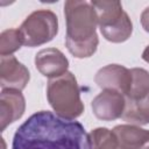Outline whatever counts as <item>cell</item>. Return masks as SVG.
<instances>
[{
	"instance_id": "cell-1",
	"label": "cell",
	"mask_w": 149,
	"mask_h": 149,
	"mask_svg": "<svg viewBox=\"0 0 149 149\" xmlns=\"http://www.w3.org/2000/svg\"><path fill=\"white\" fill-rule=\"evenodd\" d=\"M12 149H91V144L78 121L40 111L16 129Z\"/></svg>"
},
{
	"instance_id": "cell-2",
	"label": "cell",
	"mask_w": 149,
	"mask_h": 149,
	"mask_svg": "<svg viewBox=\"0 0 149 149\" xmlns=\"http://www.w3.org/2000/svg\"><path fill=\"white\" fill-rule=\"evenodd\" d=\"M66 20L65 44L68 50L77 58L92 56L98 47L95 28L98 16L91 2L71 0L64 3Z\"/></svg>"
},
{
	"instance_id": "cell-3",
	"label": "cell",
	"mask_w": 149,
	"mask_h": 149,
	"mask_svg": "<svg viewBox=\"0 0 149 149\" xmlns=\"http://www.w3.org/2000/svg\"><path fill=\"white\" fill-rule=\"evenodd\" d=\"M47 97L56 114L64 119L73 120L81 115L84 111L79 87L71 72L50 79L47 87Z\"/></svg>"
},
{
	"instance_id": "cell-4",
	"label": "cell",
	"mask_w": 149,
	"mask_h": 149,
	"mask_svg": "<svg viewBox=\"0 0 149 149\" xmlns=\"http://www.w3.org/2000/svg\"><path fill=\"white\" fill-rule=\"evenodd\" d=\"M19 30L24 45H41L51 41L57 35L58 19L51 10H36L23 21Z\"/></svg>"
},
{
	"instance_id": "cell-5",
	"label": "cell",
	"mask_w": 149,
	"mask_h": 149,
	"mask_svg": "<svg viewBox=\"0 0 149 149\" xmlns=\"http://www.w3.org/2000/svg\"><path fill=\"white\" fill-rule=\"evenodd\" d=\"M94 80L102 90H113L126 97L132 86V72L122 65L109 64L97 72Z\"/></svg>"
},
{
	"instance_id": "cell-6",
	"label": "cell",
	"mask_w": 149,
	"mask_h": 149,
	"mask_svg": "<svg viewBox=\"0 0 149 149\" xmlns=\"http://www.w3.org/2000/svg\"><path fill=\"white\" fill-rule=\"evenodd\" d=\"M125 108V95L113 90H102V92L92 100L93 114L104 121H111L122 116Z\"/></svg>"
},
{
	"instance_id": "cell-7",
	"label": "cell",
	"mask_w": 149,
	"mask_h": 149,
	"mask_svg": "<svg viewBox=\"0 0 149 149\" xmlns=\"http://www.w3.org/2000/svg\"><path fill=\"white\" fill-rule=\"evenodd\" d=\"M29 80L28 69L14 56H1L0 61V84L2 90L12 88L21 91Z\"/></svg>"
},
{
	"instance_id": "cell-8",
	"label": "cell",
	"mask_w": 149,
	"mask_h": 149,
	"mask_svg": "<svg viewBox=\"0 0 149 149\" xmlns=\"http://www.w3.org/2000/svg\"><path fill=\"white\" fill-rule=\"evenodd\" d=\"M35 65L43 76L52 79L68 72L69 61L58 49L47 48L36 54Z\"/></svg>"
},
{
	"instance_id": "cell-9",
	"label": "cell",
	"mask_w": 149,
	"mask_h": 149,
	"mask_svg": "<svg viewBox=\"0 0 149 149\" xmlns=\"http://www.w3.org/2000/svg\"><path fill=\"white\" fill-rule=\"evenodd\" d=\"M24 98L17 90L5 88L0 94V125L1 130L23 115Z\"/></svg>"
},
{
	"instance_id": "cell-10",
	"label": "cell",
	"mask_w": 149,
	"mask_h": 149,
	"mask_svg": "<svg viewBox=\"0 0 149 149\" xmlns=\"http://www.w3.org/2000/svg\"><path fill=\"white\" fill-rule=\"evenodd\" d=\"M112 132L121 149H142L149 141V130L135 125H119Z\"/></svg>"
},
{
	"instance_id": "cell-11",
	"label": "cell",
	"mask_w": 149,
	"mask_h": 149,
	"mask_svg": "<svg viewBox=\"0 0 149 149\" xmlns=\"http://www.w3.org/2000/svg\"><path fill=\"white\" fill-rule=\"evenodd\" d=\"M91 5L95 9L99 28H106L115 24L125 13L119 1H92Z\"/></svg>"
},
{
	"instance_id": "cell-12",
	"label": "cell",
	"mask_w": 149,
	"mask_h": 149,
	"mask_svg": "<svg viewBox=\"0 0 149 149\" xmlns=\"http://www.w3.org/2000/svg\"><path fill=\"white\" fill-rule=\"evenodd\" d=\"M122 118L135 125L149 123V94L137 101L126 99V108Z\"/></svg>"
},
{
	"instance_id": "cell-13",
	"label": "cell",
	"mask_w": 149,
	"mask_h": 149,
	"mask_svg": "<svg viewBox=\"0 0 149 149\" xmlns=\"http://www.w3.org/2000/svg\"><path fill=\"white\" fill-rule=\"evenodd\" d=\"M132 86L128 94L125 97L127 100L137 101L149 94V72L141 68L130 69Z\"/></svg>"
},
{
	"instance_id": "cell-14",
	"label": "cell",
	"mask_w": 149,
	"mask_h": 149,
	"mask_svg": "<svg viewBox=\"0 0 149 149\" xmlns=\"http://www.w3.org/2000/svg\"><path fill=\"white\" fill-rule=\"evenodd\" d=\"M100 31L102 36L113 43H121L128 40L133 31V23L127 15V13H123L121 19L113 26L106 27V28H100Z\"/></svg>"
},
{
	"instance_id": "cell-15",
	"label": "cell",
	"mask_w": 149,
	"mask_h": 149,
	"mask_svg": "<svg viewBox=\"0 0 149 149\" xmlns=\"http://www.w3.org/2000/svg\"><path fill=\"white\" fill-rule=\"evenodd\" d=\"M88 136L91 149H121L114 133L107 128H95Z\"/></svg>"
},
{
	"instance_id": "cell-16",
	"label": "cell",
	"mask_w": 149,
	"mask_h": 149,
	"mask_svg": "<svg viewBox=\"0 0 149 149\" xmlns=\"http://www.w3.org/2000/svg\"><path fill=\"white\" fill-rule=\"evenodd\" d=\"M23 44L19 29H7L0 36V54L1 56H10L19 50Z\"/></svg>"
},
{
	"instance_id": "cell-17",
	"label": "cell",
	"mask_w": 149,
	"mask_h": 149,
	"mask_svg": "<svg viewBox=\"0 0 149 149\" xmlns=\"http://www.w3.org/2000/svg\"><path fill=\"white\" fill-rule=\"evenodd\" d=\"M141 24L143 29L149 33V7H147L141 14Z\"/></svg>"
},
{
	"instance_id": "cell-18",
	"label": "cell",
	"mask_w": 149,
	"mask_h": 149,
	"mask_svg": "<svg viewBox=\"0 0 149 149\" xmlns=\"http://www.w3.org/2000/svg\"><path fill=\"white\" fill-rule=\"evenodd\" d=\"M142 58H143V61H146L147 63H149V45L143 50V52H142Z\"/></svg>"
},
{
	"instance_id": "cell-19",
	"label": "cell",
	"mask_w": 149,
	"mask_h": 149,
	"mask_svg": "<svg viewBox=\"0 0 149 149\" xmlns=\"http://www.w3.org/2000/svg\"><path fill=\"white\" fill-rule=\"evenodd\" d=\"M142 149H149V141H148V142L144 144V147H143Z\"/></svg>"
}]
</instances>
